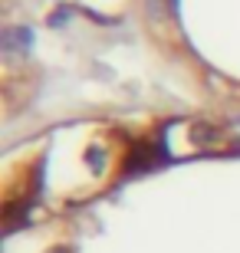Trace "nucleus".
I'll list each match as a JSON object with an SVG mask.
<instances>
[{
  "label": "nucleus",
  "instance_id": "1",
  "mask_svg": "<svg viewBox=\"0 0 240 253\" xmlns=\"http://www.w3.org/2000/svg\"><path fill=\"white\" fill-rule=\"evenodd\" d=\"M30 43H33V33H30L27 27L3 30V49H7V53H20V49H27Z\"/></svg>",
  "mask_w": 240,
  "mask_h": 253
}]
</instances>
